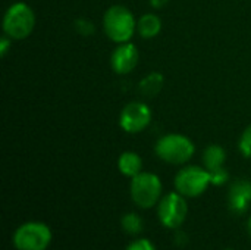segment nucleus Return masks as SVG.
<instances>
[{
    "mask_svg": "<svg viewBox=\"0 0 251 250\" xmlns=\"http://www.w3.org/2000/svg\"><path fill=\"white\" fill-rule=\"evenodd\" d=\"M162 181L153 172H140L131 178L129 194L132 202L141 209H150L162 199Z\"/></svg>",
    "mask_w": 251,
    "mask_h": 250,
    "instance_id": "obj_4",
    "label": "nucleus"
},
{
    "mask_svg": "<svg viewBox=\"0 0 251 250\" xmlns=\"http://www.w3.org/2000/svg\"><path fill=\"white\" fill-rule=\"evenodd\" d=\"M12 243L16 250H47L51 243V230L44 222L28 221L15 230Z\"/></svg>",
    "mask_w": 251,
    "mask_h": 250,
    "instance_id": "obj_5",
    "label": "nucleus"
},
{
    "mask_svg": "<svg viewBox=\"0 0 251 250\" xmlns=\"http://www.w3.org/2000/svg\"><path fill=\"white\" fill-rule=\"evenodd\" d=\"M247 231H249V234L251 236V215L250 218L247 220Z\"/></svg>",
    "mask_w": 251,
    "mask_h": 250,
    "instance_id": "obj_22",
    "label": "nucleus"
},
{
    "mask_svg": "<svg viewBox=\"0 0 251 250\" xmlns=\"http://www.w3.org/2000/svg\"><path fill=\"white\" fill-rule=\"evenodd\" d=\"M188 242H190V237H188V234H187L185 231H181L179 228H178V230H175V234H174V243H175L176 246L184 248V246H187V245H188Z\"/></svg>",
    "mask_w": 251,
    "mask_h": 250,
    "instance_id": "obj_19",
    "label": "nucleus"
},
{
    "mask_svg": "<svg viewBox=\"0 0 251 250\" xmlns=\"http://www.w3.org/2000/svg\"><path fill=\"white\" fill-rule=\"evenodd\" d=\"M188 215L187 197L178 192L168 193L162 196L157 203V218L159 222L168 230H178L185 222Z\"/></svg>",
    "mask_w": 251,
    "mask_h": 250,
    "instance_id": "obj_7",
    "label": "nucleus"
},
{
    "mask_svg": "<svg viewBox=\"0 0 251 250\" xmlns=\"http://www.w3.org/2000/svg\"><path fill=\"white\" fill-rule=\"evenodd\" d=\"M151 121V111L143 102H131L128 103L119 116V124L124 131L129 134H137L147 128Z\"/></svg>",
    "mask_w": 251,
    "mask_h": 250,
    "instance_id": "obj_8",
    "label": "nucleus"
},
{
    "mask_svg": "<svg viewBox=\"0 0 251 250\" xmlns=\"http://www.w3.org/2000/svg\"><path fill=\"white\" fill-rule=\"evenodd\" d=\"M35 27L34 10L24 1H16L7 7L3 16V31L12 40L26 38Z\"/></svg>",
    "mask_w": 251,
    "mask_h": 250,
    "instance_id": "obj_3",
    "label": "nucleus"
},
{
    "mask_svg": "<svg viewBox=\"0 0 251 250\" xmlns=\"http://www.w3.org/2000/svg\"><path fill=\"white\" fill-rule=\"evenodd\" d=\"M225 250H234V249H225Z\"/></svg>",
    "mask_w": 251,
    "mask_h": 250,
    "instance_id": "obj_23",
    "label": "nucleus"
},
{
    "mask_svg": "<svg viewBox=\"0 0 251 250\" xmlns=\"http://www.w3.org/2000/svg\"><path fill=\"white\" fill-rule=\"evenodd\" d=\"M240 152L246 156V158H251V125H249L244 133L240 137V143H238Z\"/></svg>",
    "mask_w": 251,
    "mask_h": 250,
    "instance_id": "obj_16",
    "label": "nucleus"
},
{
    "mask_svg": "<svg viewBox=\"0 0 251 250\" xmlns=\"http://www.w3.org/2000/svg\"><path fill=\"white\" fill-rule=\"evenodd\" d=\"M103 28L106 35L115 43H128L137 31L134 15L125 6H112L103 16Z\"/></svg>",
    "mask_w": 251,
    "mask_h": 250,
    "instance_id": "obj_1",
    "label": "nucleus"
},
{
    "mask_svg": "<svg viewBox=\"0 0 251 250\" xmlns=\"http://www.w3.org/2000/svg\"><path fill=\"white\" fill-rule=\"evenodd\" d=\"M165 78L160 72H150L140 81V91L146 97H154L160 93Z\"/></svg>",
    "mask_w": 251,
    "mask_h": 250,
    "instance_id": "obj_14",
    "label": "nucleus"
},
{
    "mask_svg": "<svg viewBox=\"0 0 251 250\" xmlns=\"http://www.w3.org/2000/svg\"><path fill=\"white\" fill-rule=\"evenodd\" d=\"M169 0H150V4L154 7V9H162L168 4Z\"/></svg>",
    "mask_w": 251,
    "mask_h": 250,
    "instance_id": "obj_21",
    "label": "nucleus"
},
{
    "mask_svg": "<svg viewBox=\"0 0 251 250\" xmlns=\"http://www.w3.org/2000/svg\"><path fill=\"white\" fill-rule=\"evenodd\" d=\"M229 180V174L228 171L222 167L219 169H215V171H210V181H212V186H224L226 184Z\"/></svg>",
    "mask_w": 251,
    "mask_h": 250,
    "instance_id": "obj_17",
    "label": "nucleus"
},
{
    "mask_svg": "<svg viewBox=\"0 0 251 250\" xmlns=\"http://www.w3.org/2000/svg\"><path fill=\"white\" fill-rule=\"evenodd\" d=\"M125 250H156V246L149 239H137L132 243H129Z\"/></svg>",
    "mask_w": 251,
    "mask_h": 250,
    "instance_id": "obj_18",
    "label": "nucleus"
},
{
    "mask_svg": "<svg viewBox=\"0 0 251 250\" xmlns=\"http://www.w3.org/2000/svg\"><path fill=\"white\" fill-rule=\"evenodd\" d=\"M160 29H162V21L154 13H146L137 21V32L146 40L156 37L160 32Z\"/></svg>",
    "mask_w": 251,
    "mask_h": 250,
    "instance_id": "obj_12",
    "label": "nucleus"
},
{
    "mask_svg": "<svg viewBox=\"0 0 251 250\" xmlns=\"http://www.w3.org/2000/svg\"><path fill=\"white\" fill-rule=\"evenodd\" d=\"M251 205V181L237 180L231 184L228 192V206L235 215H243Z\"/></svg>",
    "mask_w": 251,
    "mask_h": 250,
    "instance_id": "obj_10",
    "label": "nucleus"
},
{
    "mask_svg": "<svg viewBox=\"0 0 251 250\" xmlns=\"http://www.w3.org/2000/svg\"><path fill=\"white\" fill-rule=\"evenodd\" d=\"M159 159L171 165L187 164L196 152L194 143L182 134H166L160 137L154 146Z\"/></svg>",
    "mask_w": 251,
    "mask_h": 250,
    "instance_id": "obj_2",
    "label": "nucleus"
},
{
    "mask_svg": "<svg viewBox=\"0 0 251 250\" xmlns=\"http://www.w3.org/2000/svg\"><path fill=\"white\" fill-rule=\"evenodd\" d=\"M10 43H12V38H10V37H7V35L4 34V35L1 37V40H0V55H1L3 57H4V56H6V53H7Z\"/></svg>",
    "mask_w": 251,
    "mask_h": 250,
    "instance_id": "obj_20",
    "label": "nucleus"
},
{
    "mask_svg": "<svg viewBox=\"0 0 251 250\" xmlns=\"http://www.w3.org/2000/svg\"><path fill=\"white\" fill-rule=\"evenodd\" d=\"M138 50L135 47V44L132 43H121L112 53L110 57V63H112V69L116 74L125 75L129 74L138 63Z\"/></svg>",
    "mask_w": 251,
    "mask_h": 250,
    "instance_id": "obj_9",
    "label": "nucleus"
},
{
    "mask_svg": "<svg viewBox=\"0 0 251 250\" xmlns=\"http://www.w3.org/2000/svg\"><path fill=\"white\" fill-rule=\"evenodd\" d=\"M174 184H175V190L179 194H182L187 199H194L201 196L212 184L210 172L206 168L197 165H188L176 172Z\"/></svg>",
    "mask_w": 251,
    "mask_h": 250,
    "instance_id": "obj_6",
    "label": "nucleus"
},
{
    "mask_svg": "<svg viewBox=\"0 0 251 250\" xmlns=\"http://www.w3.org/2000/svg\"><path fill=\"white\" fill-rule=\"evenodd\" d=\"M118 169L122 175L134 178L143 169V159L135 152H124L118 159Z\"/></svg>",
    "mask_w": 251,
    "mask_h": 250,
    "instance_id": "obj_11",
    "label": "nucleus"
},
{
    "mask_svg": "<svg viewBox=\"0 0 251 250\" xmlns=\"http://www.w3.org/2000/svg\"><path fill=\"white\" fill-rule=\"evenodd\" d=\"M226 161V152L219 144H210L203 152V165L210 172L224 167Z\"/></svg>",
    "mask_w": 251,
    "mask_h": 250,
    "instance_id": "obj_13",
    "label": "nucleus"
},
{
    "mask_svg": "<svg viewBox=\"0 0 251 250\" xmlns=\"http://www.w3.org/2000/svg\"><path fill=\"white\" fill-rule=\"evenodd\" d=\"M121 227L125 231V234L128 236H138L143 228H144V222L143 218L135 214V212H128L122 217L121 220Z\"/></svg>",
    "mask_w": 251,
    "mask_h": 250,
    "instance_id": "obj_15",
    "label": "nucleus"
}]
</instances>
